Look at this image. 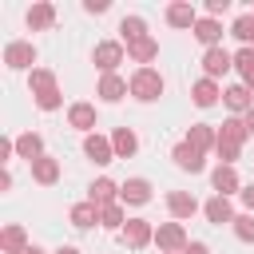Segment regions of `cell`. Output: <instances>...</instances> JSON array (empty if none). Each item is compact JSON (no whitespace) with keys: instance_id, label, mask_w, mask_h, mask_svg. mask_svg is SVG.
I'll list each match as a JSON object with an SVG mask.
<instances>
[{"instance_id":"4","label":"cell","mask_w":254,"mask_h":254,"mask_svg":"<svg viewBox=\"0 0 254 254\" xmlns=\"http://www.w3.org/2000/svg\"><path fill=\"white\" fill-rule=\"evenodd\" d=\"M4 64H8L12 71H24V67L36 64V48H32L28 40H12V44H4ZM32 71H36V67H32Z\"/></svg>"},{"instance_id":"35","label":"cell","mask_w":254,"mask_h":254,"mask_svg":"<svg viewBox=\"0 0 254 254\" xmlns=\"http://www.w3.org/2000/svg\"><path fill=\"white\" fill-rule=\"evenodd\" d=\"M234 67H238L242 79H246V75L254 71V48H238V52H234Z\"/></svg>"},{"instance_id":"39","label":"cell","mask_w":254,"mask_h":254,"mask_svg":"<svg viewBox=\"0 0 254 254\" xmlns=\"http://www.w3.org/2000/svg\"><path fill=\"white\" fill-rule=\"evenodd\" d=\"M83 12H91V16L107 12V0H83Z\"/></svg>"},{"instance_id":"7","label":"cell","mask_w":254,"mask_h":254,"mask_svg":"<svg viewBox=\"0 0 254 254\" xmlns=\"http://www.w3.org/2000/svg\"><path fill=\"white\" fill-rule=\"evenodd\" d=\"M210 187H214V194H222V198L242 194V179H238V171H234V167H222V163L210 171Z\"/></svg>"},{"instance_id":"3","label":"cell","mask_w":254,"mask_h":254,"mask_svg":"<svg viewBox=\"0 0 254 254\" xmlns=\"http://www.w3.org/2000/svg\"><path fill=\"white\" fill-rule=\"evenodd\" d=\"M123 56H127V48H123L119 40H103V44H95V52H91V64H95L103 75H115V67L123 64Z\"/></svg>"},{"instance_id":"26","label":"cell","mask_w":254,"mask_h":254,"mask_svg":"<svg viewBox=\"0 0 254 254\" xmlns=\"http://www.w3.org/2000/svg\"><path fill=\"white\" fill-rule=\"evenodd\" d=\"M16 155H20V159H28V163H36V159L44 155V139H40L36 131H24V135H16Z\"/></svg>"},{"instance_id":"25","label":"cell","mask_w":254,"mask_h":254,"mask_svg":"<svg viewBox=\"0 0 254 254\" xmlns=\"http://www.w3.org/2000/svg\"><path fill=\"white\" fill-rule=\"evenodd\" d=\"M111 147H115V159H131V155L139 151V135H135L131 127H119V131L111 135Z\"/></svg>"},{"instance_id":"8","label":"cell","mask_w":254,"mask_h":254,"mask_svg":"<svg viewBox=\"0 0 254 254\" xmlns=\"http://www.w3.org/2000/svg\"><path fill=\"white\" fill-rule=\"evenodd\" d=\"M119 202H123V206H147V202H151V183L139 179V175L127 179V183L119 187Z\"/></svg>"},{"instance_id":"19","label":"cell","mask_w":254,"mask_h":254,"mask_svg":"<svg viewBox=\"0 0 254 254\" xmlns=\"http://www.w3.org/2000/svg\"><path fill=\"white\" fill-rule=\"evenodd\" d=\"M222 99H226V107H230V111H238V115H246V111L254 107V91H250L246 83L226 87V91H222Z\"/></svg>"},{"instance_id":"16","label":"cell","mask_w":254,"mask_h":254,"mask_svg":"<svg viewBox=\"0 0 254 254\" xmlns=\"http://www.w3.org/2000/svg\"><path fill=\"white\" fill-rule=\"evenodd\" d=\"M202 214H206V222H214V226L234 222V206H230V198H222V194L206 198V202H202Z\"/></svg>"},{"instance_id":"38","label":"cell","mask_w":254,"mask_h":254,"mask_svg":"<svg viewBox=\"0 0 254 254\" xmlns=\"http://www.w3.org/2000/svg\"><path fill=\"white\" fill-rule=\"evenodd\" d=\"M16 155V139H0V163H12Z\"/></svg>"},{"instance_id":"34","label":"cell","mask_w":254,"mask_h":254,"mask_svg":"<svg viewBox=\"0 0 254 254\" xmlns=\"http://www.w3.org/2000/svg\"><path fill=\"white\" fill-rule=\"evenodd\" d=\"M234 234H238V242H254V214H234Z\"/></svg>"},{"instance_id":"5","label":"cell","mask_w":254,"mask_h":254,"mask_svg":"<svg viewBox=\"0 0 254 254\" xmlns=\"http://www.w3.org/2000/svg\"><path fill=\"white\" fill-rule=\"evenodd\" d=\"M83 155H87L91 163H99V167L115 163V147H111V139H107V135H99V131L83 135Z\"/></svg>"},{"instance_id":"32","label":"cell","mask_w":254,"mask_h":254,"mask_svg":"<svg viewBox=\"0 0 254 254\" xmlns=\"http://www.w3.org/2000/svg\"><path fill=\"white\" fill-rule=\"evenodd\" d=\"M28 87H32V95H44V91L56 87V75H52L48 67H36V71L28 75Z\"/></svg>"},{"instance_id":"10","label":"cell","mask_w":254,"mask_h":254,"mask_svg":"<svg viewBox=\"0 0 254 254\" xmlns=\"http://www.w3.org/2000/svg\"><path fill=\"white\" fill-rule=\"evenodd\" d=\"M171 159H175V167H179V171H190V175H198V171L206 167V155H202V151H194L187 139L171 151Z\"/></svg>"},{"instance_id":"14","label":"cell","mask_w":254,"mask_h":254,"mask_svg":"<svg viewBox=\"0 0 254 254\" xmlns=\"http://www.w3.org/2000/svg\"><path fill=\"white\" fill-rule=\"evenodd\" d=\"M167 24H171V28H190V32H194L198 12H194L187 0H175V4H167Z\"/></svg>"},{"instance_id":"20","label":"cell","mask_w":254,"mask_h":254,"mask_svg":"<svg viewBox=\"0 0 254 254\" xmlns=\"http://www.w3.org/2000/svg\"><path fill=\"white\" fill-rule=\"evenodd\" d=\"M28 246H32V242H28L24 226H16V222H12V226H4V230H0V250H4V254H24Z\"/></svg>"},{"instance_id":"11","label":"cell","mask_w":254,"mask_h":254,"mask_svg":"<svg viewBox=\"0 0 254 254\" xmlns=\"http://www.w3.org/2000/svg\"><path fill=\"white\" fill-rule=\"evenodd\" d=\"M167 210H171L175 222H183V218H190V214L198 210V198H194L190 190H171V194H167Z\"/></svg>"},{"instance_id":"9","label":"cell","mask_w":254,"mask_h":254,"mask_svg":"<svg viewBox=\"0 0 254 254\" xmlns=\"http://www.w3.org/2000/svg\"><path fill=\"white\" fill-rule=\"evenodd\" d=\"M123 242H127L131 250H143L147 242H155V226H151L147 218H127V226H123Z\"/></svg>"},{"instance_id":"33","label":"cell","mask_w":254,"mask_h":254,"mask_svg":"<svg viewBox=\"0 0 254 254\" xmlns=\"http://www.w3.org/2000/svg\"><path fill=\"white\" fill-rule=\"evenodd\" d=\"M214 155H218V163H222V167H234V163H238V155H242V147H238V143L218 139V143H214Z\"/></svg>"},{"instance_id":"37","label":"cell","mask_w":254,"mask_h":254,"mask_svg":"<svg viewBox=\"0 0 254 254\" xmlns=\"http://www.w3.org/2000/svg\"><path fill=\"white\" fill-rule=\"evenodd\" d=\"M226 8H230V0H206V16H214V20H218Z\"/></svg>"},{"instance_id":"17","label":"cell","mask_w":254,"mask_h":254,"mask_svg":"<svg viewBox=\"0 0 254 254\" xmlns=\"http://www.w3.org/2000/svg\"><path fill=\"white\" fill-rule=\"evenodd\" d=\"M127 91H131V79H123V75H103L99 79V99L103 103H119Z\"/></svg>"},{"instance_id":"15","label":"cell","mask_w":254,"mask_h":254,"mask_svg":"<svg viewBox=\"0 0 254 254\" xmlns=\"http://www.w3.org/2000/svg\"><path fill=\"white\" fill-rule=\"evenodd\" d=\"M67 127L91 135V131H95V107H91V103H71V107H67Z\"/></svg>"},{"instance_id":"29","label":"cell","mask_w":254,"mask_h":254,"mask_svg":"<svg viewBox=\"0 0 254 254\" xmlns=\"http://www.w3.org/2000/svg\"><path fill=\"white\" fill-rule=\"evenodd\" d=\"M218 139H226V143H238V147H242V143L250 139V131H246L242 115H230V119H226V123L218 127Z\"/></svg>"},{"instance_id":"28","label":"cell","mask_w":254,"mask_h":254,"mask_svg":"<svg viewBox=\"0 0 254 254\" xmlns=\"http://www.w3.org/2000/svg\"><path fill=\"white\" fill-rule=\"evenodd\" d=\"M119 36H123V48H127V44L151 36V32H147V20H143V16H123V20H119Z\"/></svg>"},{"instance_id":"22","label":"cell","mask_w":254,"mask_h":254,"mask_svg":"<svg viewBox=\"0 0 254 254\" xmlns=\"http://www.w3.org/2000/svg\"><path fill=\"white\" fill-rule=\"evenodd\" d=\"M32 179H36L40 187H52V183L60 179V159H52V155H40V159L32 163Z\"/></svg>"},{"instance_id":"21","label":"cell","mask_w":254,"mask_h":254,"mask_svg":"<svg viewBox=\"0 0 254 254\" xmlns=\"http://www.w3.org/2000/svg\"><path fill=\"white\" fill-rule=\"evenodd\" d=\"M194 40L206 44V48H218V40H222V24H218L214 16H198V24H194Z\"/></svg>"},{"instance_id":"27","label":"cell","mask_w":254,"mask_h":254,"mask_svg":"<svg viewBox=\"0 0 254 254\" xmlns=\"http://www.w3.org/2000/svg\"><path fill=\"white\" fill-rule=\"evenodd\" d=\"M67 218H71L75 230H87V226L99 222V206H95V202H75V206L67 210Z\"/></svg>"},{"instance_id":"13","label":"cell","mask_w":254,"mask_h":254,"mask_svg":"<svg viewBox=\"0 0 254 254\" xmlns=\"http://www.w3.org/2000/svg\"><path fill=\"white\" fill-rule=\"evenodd\" d=\"M87 202H95L99 210L111 206V202H119V183H111V179H95V183L87 187Z\"/></svg>"},{"instance_id":"41","label":"cell","mask_w":254,"mask_h":254,"mask_svg":"<svg viewBox=\"0 0 254 254\" xmlns=\"http://www.w3.org/2000/svg\"><path fill=\"white\" fill-rule=\"evenodd\" d=\"M183 254H210V246H206V242H190Z\"/></svg>"},{"instance_id":"18","label":"cell","mask_w":254,"mask_h":254,"mask_svg":"<svg viewBox=\"0 0 254 254\" xmlns=\"http://www.w3.org/2000/svg\"><path fill=\"white\" fill-rule=\"evenodd\" d=\"M218 95H222V87H218V79H194V87H190V99L198 103V107H214L218 103Z\"/></svg>"},{"instance_id":"24","label":"cell","mask_w":254,"mask_h":254,"mask_svg":"<svg viewBox=\"0 0 254 254\" xmlns=\"http://www.w3.org/2000/svg\"><path fill=\"white\" fill-rule=\"evenodd\" d=\"M127 56H131L135 64H143V67H147V64H151V60L159 56V40H155V36H143V40L127 44Z\"/></svg>"},{"instance_id":"23","label":"cell","mask_w":254,"mask_h":254,"mask_svg":"<svg viewBox=\"0 0 254 254\" xmlns=\"http://www.w3.org/2000/svg\"><path fill=\"white\" fill-rule=\"evenodd\" d=\"M52 24H56V8H52L48 0H40V4L28 8V28H32V32H44V28H52Z\"/></svg>"},{"instance_id":"1","label":"cell","mask_w":254,"mask_h":254,"mask_svg":"<svg viewBox=\"0 0 254 254\" xmlns=\"http://www.w3.org/2000/svg\"><path fill=\"white\" fill-rule=\"evenodd\" d=\"M163 75L155 71V67H139L135 75H131V95L139 99V103H155L159 95H163Z\"/></svg>"},{"instance_id":"36","label":"cell","mask_w":254,"mask_h":254,"mask_svg":"<svg viewBox=\"0 0 254 254\" xmlns=\"http://www.w3.org/2000/svg\"><path fill=\"white\" fill-rule=\"evenodd\" d=\"M64 103V95H60V87H52V91H44V95H36V107L40 111H56Z\"/></svg>"},{"instance_id":"42","label":"cell","mask_w":254,"mask_h":254,"mask_svg":"<svg viewBox=\"0 0 254 254\" xmlns=\"http://www.w3.org/2000/svg\"><path fill=\"white\" fill-rule=\"evenodd\" d=\"M242 123H246V131H250V135H254V107H250V111H246V115H242Z\"/></svg>"},{"instance_id":"40","label":"cell","mask_w":254,"mask_h":254,"mask_svg":"<svg viewBox=\"0 0 254 254\" xmlns=\"http://www.w3.org/2000/svg\"><path fill=\"white\" fill-rule=\"evenodd\" d=\"M242 206H246V214H254V183L242 187Z\"/></svg>"},{"instance_id":"2","label":"cell","mask_w":254,"mask_h":254,"mask_svg":"<svg viewBox=\"0 0 254 254\" xmlns=\"http://www.w3.org/2000/svg\"><path fill=\"white\" fill-rule=\"evenodd\" d=\"M155 246H159V254H183L190 246V238H187L183 222H159L155 226Z\"/></svg>"},{"instance_id":"43","label":"cell","mask_w":254,"mask_h":254,"mask_svg":"<svg viewBox=\"0 0 254 254\" xmlns=\"http://www.w3.org/2000/svg\"><path fill=\"white\" fill-rule=\"evenodd\" d=\"M52 254H79L75 246H60V250H52Z\"/></svg>"},{"instance_id":"31","label":"cell","mask_w":254,"mask_h":254,"mask_svg":"<svg viewBox=\"0 0 254 254\" xmlns=\"http://www.w3.org/2000/svg\"><path fill=\"white\" fill-rule=\"evenodd\" d=\"M230 36H238V40H242V48H254V12L238 16V20L230 24Z\"/></svg>"},{"instance_id":"6","label":"cell","mask_w":254,"mask_h":254,"mask_svg":"<svg viewBox=\"0 0 254 254\" xmlns=\"http://www.w3.org/2000/svg\"><path fill=\"white\" fill-rule=\"evenodd\" d=\"M230 67H234V56H230L222 44L202 52V71H206V79H218V75H226Z\"/></svg>"},{"instance_id":"30","label":"cell","mask_w":254,"mask_h":254,"mask_svg":"<svg viewBox=\"0 0 254 254\" xmlns=\"http://www.w3.org/2000/svg\"><path fill=\"white\" fill-rule=\"evenodd\" d=\"M99 226H103V230H123V226H127L123 202H111V206H103V210H99Z\"/></svg>"},{"instance_id":"12","label":"cell","mask_w":254,"mask_h":254,"mask_svg":"<svg viewBox=\"0 0 254 254\" xmlns=\"http://www.w3.org/2000/svg\"><path fill=\"white\" fill-rule=\"evenodd\" d=\"M187 143H190L194 151H202V155H206V151H214L218 131H214L210 123H190V127H187Z\"/></svg>"}]
</instances>
